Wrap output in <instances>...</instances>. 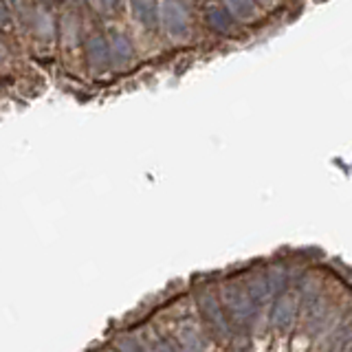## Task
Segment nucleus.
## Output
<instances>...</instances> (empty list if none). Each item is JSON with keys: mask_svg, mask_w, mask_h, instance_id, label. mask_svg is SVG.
I'll use <instances>...</instances> for the list:
<instances>
[{"mask_svg": "<svg viewBox=\"0 0 352 352\" xmlns=\"http://www.w3.org/2000/svg\"><path fill=\"white\" fill-rule=\"evenodd\" d=\"M223 297H225V304L229 308V313L234 315L238 322H245V319H249L253 315V308L256 306H253L247 291L240 289L238 284H227L225 291H223Z\"/></svg>", "mask_w": 352, "mask_h": 352, "instance_id": "f257e3e1", "label": "nucleus"}, {"mask_svg": "<svg viewBox=\"0 0 352 352\" xmlns=\"http://www.w3.org/2000/svg\"><path fill=\"white\" fill-rule=\"evenodd\" d=\"M201 308H203V313L207 317V322L212 324V328H216L220 335H227V322H225V317H223V311H220V304L216 302V297L212 293H205L201 295Z\"/></svg>", "mask_w": 352, "mask_h": 352, "instance_id": "f03ea898", "label": "nucleus"}, {"mask_svg": "<svg viewBox=\"0 0 352 352\" xmlns=\"http://www.w3.org/2000/svg\"><path fill=\"white\" fill-rule=\"evenodd\" d=\"M293 315H295V302L291 300V297H280L278 304L273 306L271 322L278 328H286L293 322Z\"/></svg>", "mask_w": 352, "mask_h": 352, "instance_id": "7ed1b4c3", "label": "nucleus"}, {"mask_svg": "<svg viewBox=\"0 0 352 352\" xmlns=\"http://www.w3.org/2000/svg\"><path fill=\"white\" fill-rule=\"evenodd\" d=\"M227 9L231 11V16L240 18V20H251L256 16V7H253V0H225Z\"/></svg>", "mask_w": 352, "mask_h": 352, "instance_id": "20e7f679", "label": "nucleus"}, {"mask_svg": "<svg viewBox=\"0 0 352 352\" xmlns=\"http://www.w3.org/2000/svg\"><path fill=\"white\" fill-rule=\"evenodd\" d=\"M179 341H181V346H183L185 352H201L203 350L201 339H198L196 330H192V328H183L179 333Z\"/></svg>", "mask_w": 352, "mask_h": 352, "instance_id": "39448f33", "label": "nucleus"}, {"mask_svg": "<svg viewBox=\"0 0 352 352\" xmlns=\"http://www.w3.org/2000/svg\"><path fill=\"white\" fill-rule=\"evenodd\" d=\"M209 22L220 31H229V20L223 11H209Z\"/></svg>", "mask_w": 352, "mask_h": 352, "instance_id": "423d86ee", "label": "nucleus"}, {"mask_svg": "<svg viewBox=\"0 0 352 352\" xmlns=\"http://www.w3.org/2000/svg\"><path fill=\"white\" fill-rule=\"evenodd\" d=\"M258 3H273V0H258Z\"/></svg>", "mask_w": 352, "mask_h": 352, "instance_id": "0eeeda50", "label": "nucleus"}]
</instances>
